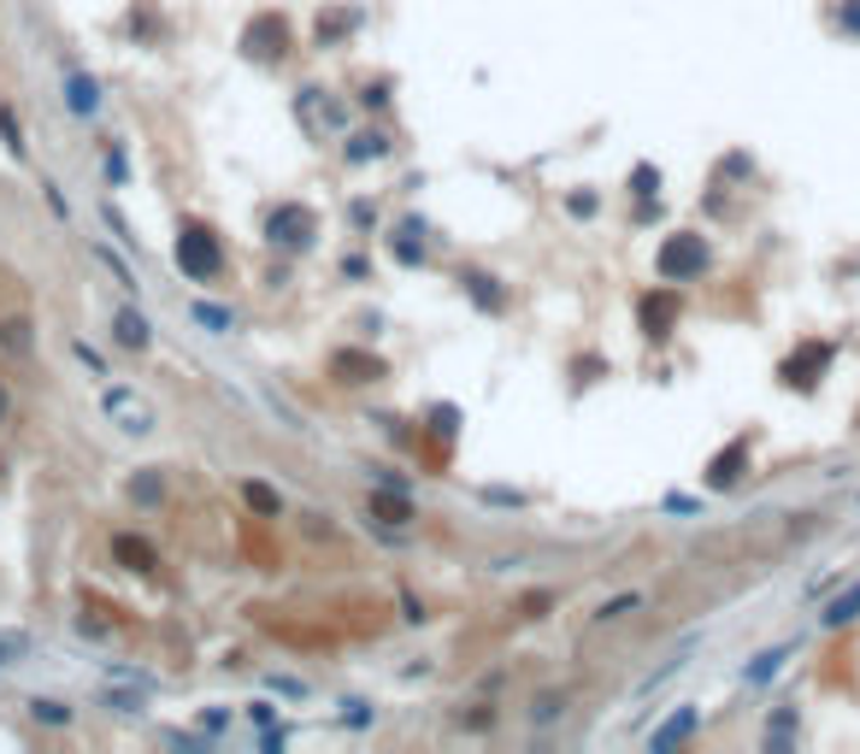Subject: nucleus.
<instances>
[{"instance_id": "22", "label": "nucleus", "mask_w": 860, "mask_h": 754, "mask_svg": "<svg viewBox=\"0 0 860 754\" xmlns=\"http://www.w3.org/2000/svg\"><path fill=\"white\" fill-rule=\"evenodd\" d=\"M631 195L636 201H660V165H636L631 171Z\"/></svg>"}, {"instance_id": "12", "label": "nucleus", "mask_w": 860, "mask_h": 754, "mask_svg": "<svg viewBox=\"0 0 860 754\" xmlns=\"http://www.w3.org/2000/svg\"><path fill=\"white\" fill-rule=\"evenodd\" d=\"M236 495H243V507L254 513V519H283V495L266 484V477H243L236 484Z\"/></svg>"}, {"instance_id": "18", "label": "nucleus", "mask_w": 860, "mask_h": 754, "mask_svg": "<svg viewBox=\"0 0 860 754\" xmlns=\"http://www.w3.org/2000/svg\"><path fill=\"white\" fill-rule=\"evenodd\" d=\"M854 620H860V584H849L831 607L819 613V625H825V631H842V625H854Z\"/></svg>"}, {"instance_id": "30", "label": "nucleus", "mask_w": 860, "mask_h": 754, "mask_svg": "<svg viewBox=\"0 0 860 754\" xmlns=\"http://www.w3.org/2000/svg\"><path fill=\"white\" fill-rule=\"evenodd\" d=\"M837 30L842 36H860V0H842L837 7Z\"/></svg>"}, {"instance_id": "26", "label": "nucleus", "mask_w": 860, "mask_h": 754, "mask_svg": "<svg viewBox=\"0 0 860 754\" xmlns=\"http://www.w3.org/2000/svg\"><path fill=\"white\" fill-rule=\"evenodd\" d=\"M359 24V12H336V19H319V47H331L342 30H354Z\"/></svg>"}, {"instance_id": "17", "label": "nucleus", "mask_w": 860, "mask_h": 754, "mask_svg": "<svg viewBox=\"0 0 860 754\" xmlns=\"http://www.w3.org/2000/svg\"><path fill=\"white\" fill-rule=\"evenodd\" d=\"M389 136L384 130H359V136H348V148H342V153H348V165H372V160H389Z\"/></svg>"}, {"instance_id": "10", "label": "nucleus", "mask_w": 860, "mask_h": 754, "mask_svg": "<svg viewBox=\"0 0 860 754\" xmlns=\"http://www.w3.org/2000/svg\"><path fill=\"white\" fill-rule=\"evenodd\" d=\"M112 566L118 572H136V578H153L160 572V548L148 537H136V530H118L112 537Z\"/></svg>"}, {"instance_id": "9", "label": "nucleus", "mask_w": 860, "mask_h": 754, "mask_svg": "<svg viewBox=\"0 0 860 754\" xmlns=\"http://www.w3.org/2000/svg\"><path fill=\"white\" fill-rule=\"evenodd\" d=\"M100 413H107L118 431H130V437H148V431H153V407L136 396V389H118V384H112L107 396H100Z\"/></svg>"}, {"instance_id": "20", "label": "nucleus", "mask_w": 860, "mask_h": 754, "mask_svg": "<svg viewBox=\"0 0 860 754\" xmlns=\"http://www.w3.org/2000/svg\"><path fill=\"white\" fill-rule=\"evenodd\" d=\"M0 354L30 359V319H0Z\"/></svg>"}, {"instance_id": "29", "label": "nucleus", "mask_w": 860, "mask_h": 754, "mask_svg": "<svg viewBox=\"0 0 860 754\" xmlns=\"http://www.w3.org/2000/svg\"><path fill=\"white\" fill-rule=\"evenodd\" d=\"M359 107H366V112H384V107H389V83H366V89H359Z\"/></svg>"}, {"instance_id": "7", "label": "nucleus", "mask_w": 860, "mask_h": 754, "mask_svg": "<svg viewBox=\"0 0 860 754\" xmlns=\"http://www.w3.org/2000/svg\"><path fill=\"white\" fill-rule=\"evenodd\" d=\"M749 460H754V442L749 437H731L725 449H719L713 460H708V472H701V484H708L713 495H725V489H737L749 477Z\"/></svg>"}, {"instance_id": "34", "label": "nucleus", "mask_w": 860, "mask_h": 754, "mask_svg": "<svg viewBox=\"0 0 860 754\" xmlns=\"http://www.w3.org/2000/svg\"><path fill=\"white\" fill-rule=\"evenodd\" d=\"M566 207H572L578 218H590V213H595V195H572V201H566Z\"/></svg>"}, {"instance_id": "8", "label": "nucleus", "mask_w": 860, "mask_h": 754, "mask_svg": "<svg viewBox=\"0 0 860 754\" xmlns=\"http://www.w3.org/2000/svg\"><path fill=\"white\" fill-rule=\"evenodd\" d=\"M324 366H331V377H336V384H348V389L384 384V377H389V366H384L372 348H331V359H324Z\"/></svg>"}, {"instance_id": "27", "label": "nucleus", "mask_w": 860, "mask_h": 754, "mask_svg": "<svg viewBox=\"0 0 860 754\" xmlns=\"http://www.w3.org/2000/svg\"><path fill=\"white\" fill-rule=\"evenodd\" d=\"M30 713H36L42 719V725H72V708H65V701H30Z\"/></svg>"}, {"instance_id": "32", "label": "nucleus", "mask_w": 860, "mask_h": 754, "mask_svg": "<svg viewBox=\"0 0 860 754\" xmlns=\"http://www.w3.org/2000/svg\"><path fill=\"white\" fill-rule=\"evenodd\" d=\"M130 495H136V502H148V507H153V502H160V477H153V472H148V477H136V484H130Z\"/></svg>"}, {"instance_id": "1", "label": "nucleus", "mask_w": 860, "mask_h": 754, "mask_svg": "<svg viewBox=\"0 0 860 754\" xmlns=\"http://www.w3.org/2000/svg\"><path fill=\"white\" fill-rule=\"evenodd\" d=\"M171 260H178V271L189 283H218V278H225V243H218V230L201 225V218H183V225H178Z\"/></svg>"}, {"instance_id": "35", "label": "nucleus", "mask_w": 860, "mask_h": 754, "mask_svg": "<svg viewBox=\"0 0 860 754\" xmlns=\"http://www.w3.org/2000/svg\"><path fill=\"white\" fill-rule=\"evenodd\" d=\"M7 407H12V396H7V384H0V419H7Z\"/></svg>"}, {"instance_id": "16", "label": "nucleus", "mask_w": 860, "mask_h": 754, "mask_svg": "<svg viewBox=\"0 0 860 754\" xmlns=\"http://www.w3.org/2000/svg\"><path fill=\"white\" fill-rule=\"evenodd\" d=\"M389 254L401 266H424V225L419 218H407V225H395V243H389Z\"/></svg>"}, {"instance_id": "14", "label": "nucleus", "mask_w": 860, "mask_h": 754, "mask_svg": "<svg viewBox=\"0 0 860 754\" xmlns=\"http://www.w3.org/2000/svg\"><path fill=\"white\" fill-rule=\"evenodd\" d=\"M460 283H466V295L484 306V313H502L507 306V289H502V278H490V271H460Z\"/></svg>"}, {"instance_id": "11", "label": "nucleus", "mask_w": 860, "mask_h": 754, "mask_svg": "<svg viewBox=\"0 0 860 754\" xmlns=\"http://www.w3.org/2000/svg\"><path fill=\"white\" fill-rule=\"evenodd\" d=\"M366 519H377V525H412L419 519V507H412V495L407 489H395V484H377L372 495H366Z\"/></svg>"}, {"instance_id": "6", "label": "nucleus", "mask_w": 860, "mask_h": 754, "mask_svg": "<svg viewBox=\"0 0 860 754\" xmlns=\"http://www.w3.org/2000/svg\"><path fill=\"white\" fill-rule=\"evenodd\" d=\"M243 54L260 60V65H278L289 54V24L278 19V12H254L248 30H243Z\"/></svg>"}, {"instance_id": "19", "label": "nucleus", "mask_w": 860, "mask_h": 754, "mask_svg": "<svg viewBox=\"0 0 860 754\" xmlns=\"http://www.w3.org/2000/svg\"><path fill=\"white\" fill-rule=\"evenodd\" d=\"M784 660H789V643L766 648V655H754V666H743V683H766V678H778V672H784Z\"/></svg>"}, {"instance_id": "23", "label": "nucleus", "mask_w": 860, "mask_h": 754, "mask_svg": "<svg viewBox=\"0 0 860 754\" xmlns=\"http://www.w3.org/2000/svg\"><path fill=\"white\" fill-rule=\"evenodd\" d=\"M636 607H643V595H636V590H631V595H613V602H601V607H595V625L625 620V613H636Z\"/></svg>"}, {"instance_id": "21", "label": "nucleus", "mask_w": 860, "mask_h": 754, "mask_svg": "<svg viewBox=\"0 0 860 754\" xmlns=\"http://www.w3.org/2000/svg\"><path fill=\"white\" fill-rule=\"evenodd\" d=\"M65 95H72V112H77V118H89V112L100 107V89H95V77H72V83H65Z\"/></svg>"}, {"instance_id": "24", "label": "nucleus", "mask_w": 860, "mask_h": 754, "mask_svg": "<svg viewBox=\"0 0 860 754\" xmlns=\"http://www.w3.org/2000/svg\"><path fill=\"white\" fill-rule=\"evenodd\" d=\"M0 136H7L12 160H24V153H30V142H24V130H19V118H12V107H0Z\"/></svg>"}, {"instance_id": "4", "label": "nucleus", "mask_w": 860, "mask_h": 754, "mask_svg": "<svg viewBox=\"0 0 860 754\" xmlns=\"http://www.w3.org/2000/svg\"><path fill=\"white\" fill-rule=\"evenodd\" d=\"M319 236V213L301 207V201H278V207L266 213V243L283 248V254H307Z\"/></svg>"}, {"instance_id": "33", "label": "nucleus", "mask_w": 860, "mask_h": 754, "mask_svg": "<svg viewBox=\"0 0 860 754\" xmlns=\"http://www.w3.org/2000/svg\"><path fill=\"white\" fill-rule=\"evenodd\" d=\"M77 359L89 366V377H112V371H107V359H100V354L89 348V342H77Z\"/></svg>"}, {"instance_id": "5", "label": "nucleus", "mask_w": 860, "mask_h": 754, "mask_svg": "<svg viewBox=\"0 0 860 754\" xmlns=\"http://www.w3.org/2000/svg\"><path fill=\"white\" fill-rule=\"evenodd\" d=\"M678 319H684V295H678L673 283H660V289H648V295H636V331H643L648 342H673Z\"/></svg>"}, {"instance_id": "25", "label": "nucleus", "mask_w": 860, "mask_h": 754, "mask_svg": "<svg viewBox=\"0 0 860 754\" xmlns=\"http://www.w3.org/2000/svg\"><path fill=\"white\" fill-rule=\"evenodd\" d=\"M195 319L206 331H236V313H225V306H213V301H195Z\"/></svg>"}, {"instance_id": "31", "label": "nucleus", "mask_w": 860, "mask_h": 754, "mask_svg": "<svg viewBox=\"0 0 860 754\" xmlns=\"http://www.w3.org/2000/svg\"><path fill=\"white\" fill-rule=\"evenodd\" d=\"M555 713H566V696H537V708H530V719H537V725H548V719Z\"/></svg>"}, {"instance_id": "2", "label": "nucleus", "mask_w": 860, "mask_h": 754, "mask_svg": "<svg viewBox=\"0 0 860 754\" xmlns=\"http://www.w3.org/2000/svg\"><path fill=\"white\" fill-rule=\"evenodd\" d=\"M708 266H713V248L701 230H673L655 254L660 283H696V278H708Z\"/></svg>"}, {"instance_id": "3", "label": "nucleus", "mask_w": 860, "mask_h": 754, "mask_svg": "<svg viewBox=\"0 0 860 754\" xmlns=\"http://www.w3.org/2000/svg\"><path fill=\"white\" fill-rule=\"evenodd\" d=\"M831 359H837V342L807 336V342H796V348L778 359V384L796 389V396H814V389L825 384V371H831Z\"/></svg>"}, {"instance_id": "28", "label": "nucleus", "mask_w": 860, "mask_h": 754, "mask_svg": "<svg viewBox=\"0 0 860 754\" xmlns=\"http://www.w3.org/2000/svg\"><path fill=\"white\" fill-rule=\"evenodd\" d=\"M430 431H437V437H454V431H460V413H454V407H430Z\"/></svg>"}, {"instance_id": "13", "label": "nucleus", "mask_w": 860, "mask_h": 754, "mask_svg": "<svg viewBox=\"0 0 860 754\" xmlns=\"http://www.w3.org/2000/svg\"><path fill=\"white\" fill-rule=\"evenodd\" d=\"M696 725H701V713H696V708H678V713L666 719L660 731H648V748H655V754H666V748L690 743V736H696Z\"/></svg>"}, {"instance_id": "15", "label": "nucleus", "mask_w": 860, "mask_h": 754, "mask_svg": "<svg viewBox=\"0 0 860 754\" xmlns=\"http://www.w3.org/2000/svg\"><path fill=\"white\" fill-rule=\"evenodd\" d=\"M112 336H118V348H136V354L153 348V324L136 313V306H125V313L112 319Z\"/></svg>"}]
</instances>
